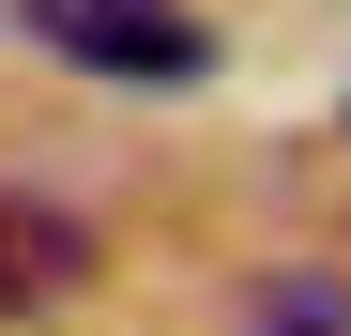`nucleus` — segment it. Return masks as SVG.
<instances>
[{
    "label": "nucleus",
    "mask_w": 351,
    "mask_h": 336,
    "mask_svg": "<svg viewBox=\"0 0 351 336\" xmlns=\"http://www.w3.org/2000/svg\"><path fill=\"white\" fill-rule=\"evenodd\" d=\"M16 16H31L46 62H77V77H138V92H168V77L214 62V31L184 16V0H16Z\"/></svg>",
    "instance_id": "nucleus-1"
},
{
    "label": "nucleus",
    "mask_w": 351,
    "mask_h": 336,
    "mask_svg": "<svg viewBox=\"0 0 351 336\" xmlns=\"http://www.w3.org/2000/svg\"><path fill=\"white\" fill-rule=\"evenodd\" d=\"M92 291V230L62 199H31V184H0V321H46V306H77Z\"/></svg>",
    "instance_id": "nucleus-2"
},
{
    "label": "nucleus",
    "mask_w": 351,
    "mask_h": 336,
    "mask_svg": "<svg viewBox=\"0 0 351 336\" xmlns=\"http://www.w3.org/2000/svg\"><path fill=\"white\" fill-rule=\"evenodd\" d=\"M245 336H351V275H275L245 306Z\"/></svg>",
    "instance_id": "nucleus-3"
}]
</instances>
